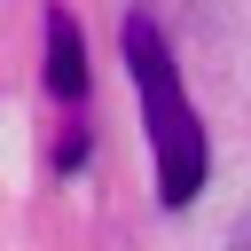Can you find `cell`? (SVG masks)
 Wrapping results in <instances>:
<instances>
[{"instance_id": "cell-1", "label": "cell", "mask_w": 251, "mask_h": 251, "mask_svg": "<svg viewBox=\"0 0 251 251\" xmlns=\"http://www.w3.org/2000/svg\"><path fill=\"white\" fill-rule=\"evenodd\" d=\"M126 71H133V94H141V118H149V149H157V196L180 212L204 173H212V149H204V126L180 94V71H173V47L149 16H126Z\"/></svg>"}, {"instance_id": "cell-2", "label": "cell", "mask_w": 251, "mask_h": 251, "mask_svg": "<svg viewBox=\"0 0 251 251\" xmlns=\"http://www.w3.org/2000/svg\"><path fill=\"white\" fill-rule=\"evenodd\" d=\"M47 86L63 102L86 94V39H78V16L71 8H47Z\"/></svg>"}, {"instance_id": "cell-3", "label": "cell", "mask_w": 251, "mask_h": 251, "mask_svg": "<svg viewBox=\"0 0 251 251\" xmlns=\"http://www.w3.org/2000/svg\"><path fill=\"white\" fill-rule=\"evenodd\" d=\"M227 251H251V204H243V220H235V235H227Z\"/></svg>"}]
</instances>
